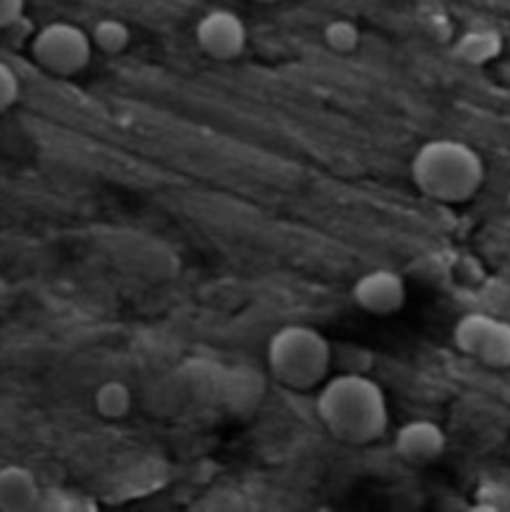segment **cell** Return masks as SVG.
<instances>
[{
    "mask_svg": "<svg viewBox=\"0 0 510 512\" xmlns=\"http://www.w3.org/2000/svg\"><path fill=\"white\" fill-rule=\"evenodd\" d=\"M323 429L339 443L365 447L389 429V403L383 387L363 373L327 379L315 401Z\"/></svg>",
    "mask_w": 510,
    "mask_h": 512,
    "instance_id": "cell-1",
    "label": "cell"
},
{
    "mask_svg": "<svg viewBox=\"0 0 510 512\" xmlns=\"http://www.w3.org/2000/svg\"><path fill=\"white\" fill-rule=\"evenodd\" d=\"M411 180L425 198L459 206L481 192L487 180V166L471 144L455 138H437L415 152Z\"/></svg>",
    "mask_w": 510,
    "mask_h": 512,
    "instance_id": "cell-2",
    "label": "cell"
},
{
    "mask_svg": "<svg viewBox=\"0 0 510 512\" xmlns=\"http://www.w3.org/2000/svg\"><path fill=\"white\" fill-rule=\"evenodd\" d=\"M333 361L329 341L309 325H283L267 343V367L291 391H309L327 381Z\"/></svg>",
    "mask_w": 510,
    "mask_h": 512,
    "instance_id": "cell-3",
    "label": "cell"
},
{
    "mask_svg": "<svg viewBox=\"0 0 510 512\" xmlns=\"http://www.w3.org/2000/svg\"><path fill=\"white\" fill-rule=\"evenodd\" d=\"M30 52L36 64L62 78H70L86 70L92 60V40L90 34L64 20H54L44 24L30 42Z\"/></svg>",
    "mask_w": 510,
    "mask_h": 512,
    "instance_id": "cell-4",
    "label": "cell"
},
{
    "mask_svg": "<svg viewBox=\"0 0 510 512\" xmlns=\"http://www.w3.org/2000/svg\"><path fill=\"white\" fill-rule=\"evenodd\" d=\"M453 341L463 355L489 369H510V321L503 317L485 311L465 313L453 327Z\"/></svg>",
    "mask_w": 510,
    "mask_h": 512,
    "instance_id": "cell-5",
    "label": "cell"
},
{
    "mask_svg": "<svg viewBox=\"0 0 510 512\" xmlns=\"http://www.w3.org/2000/svg\"><path fill=\"white\" fill-rule=\"evenodd\" d=\"M196 42L206 56L230 62L244 54L250 42V32L238 12L230 8H214L198 20Z\"/></svg>",
    "mask_w": 510,
    "mask_h": 512,
    "instance_id": "cell-6",
    "label": "cell"
},
{
    "mask_svg": "<svg viewBox=\"0 0 510 512\" xmlns=\"http://www.w3.org/2000/svg\"><path fill=\"white\" fill-rule=\"evenodd\" d=\"M353 301L365 313L387 317L403 309L407 303V283L395 269L377 267L365 271L353 283Z\"/></svg>",
    "mask_w": 510,
    "mask_h": 512,
    "instance_id": "cell-7",
    "label": "cell"
},
{
    "mask_svg": "<svg viewBox=\"0 0 510 512\" xmlns=\"http://www.w3.org/2000/svg\"><path fill=\"white\" fill-rule=\"evenodd\" d=\"M447 449V435L441 425L429 419H413L395 435V453L409 465L435 463Z\"/></svg>",
    "mask_w": 510,
    "mask_h": 512,
    "instance_id": "cell-8",
    "label": "cell"
},
{
    "mask_svg": "<svg viewBox=\"0 0 510 512\" xmlns=\"http://www.w3.org/2000/svg\"><path fill=\"white\" fill-rule=\"evenodd\" d=\"M38 501L40 485L30 469L14 463L0 467V511H32Z\"/></svg>",
    "mask_w": 510,
    "mask_h": 512,
    "instance_id": "cell-9",
    "label": "cell"
},
{
    "mask_svg": "<svg viewBox=\"0 0 510 512\" xmlns=\"http://www.w3.org/2000/svg\"><path fill=\"white\" fill-rule=\"evenodd\" d=\"M92 405H94V411L98 413L100 419L122 421L132 411L134 395H132V389L126 383H122L118 379H110V381L100 383L94 389Z\"/></svg>",
    "mask_w": 510,
    "mask_h": 512,
    "instance_id": "cell-10",
    "label": "cell"
},
{
    "mask_svg": "<svg viewBox=\"0 0 510 512\" xmlns=\"http://www.w3.org/2000/svg\"><path fill=\"white\" fill-rule=\"evenodd\" d=\"M88 34H90L94 50L108 54V56L122 54L132 42L130 26L116 16L100 18L98 22H94V26Z\"/></svg>",
    "mask_w": 510,
    "mask_h": 512,
    "instance_id": "cell-11",
    "label": "cell"
},
{
    "mask_svg": "<svg viewBox=\"0 0 510 512\" xmlns=\"http://www.w3.org/2000/svg\"><path fill=\"white\" fill-rule=\"evenodd\" d=\"M325 42L337 52H351L359 44V30L349 20H333L325 28Z\"/></svg>",
    "mask_w": 510,
    "mask_h": 512,
    "instance_id": "cell-12",
    "label": "cell"
},
{
    "mask_svg": "<svg viewBox=\"0 0 510 512\" xmlns=\"http://www.w3.org/2000/svg\"><path fill=\"white\" fill-rule=\"evenodd\" d=\"M20 96V78L10 64L0 60V116L6 114Z\"/></svg>",
    "mask_w": 510,
    "mask_h": 512,
    "instance_id": "cell-13",
    "label": "cell"
},
{
    "mask_svg": "<svg viewBox=\"0 0 510 512\" xmlns=\"http://www.w3.org/2000/svg\"><path fill=\"white\" fill-rule=\"evenodd\" d=\"M26 8V0H0V30L14 26Z\"/></svg>",
    "mask_w": 510,
    "mask_h": 512,
    "instance_id": "cell-14",
    "label": "cell"
},
{
    "mask_svg": "<svg viewBox=\"0 0 510 512\" xmlns=\"http://www.w3.org/2000/svg\"><path fill=\"white\" fill-rule=\"evenodd\" d=\"M257 4H273V2H279V0H254Z\"/></svg>",
    "mask_w": 510,
    "mask_h": 512,
    "instance_id": "cell-15",
    "label": "cell"
}]
</instances>
